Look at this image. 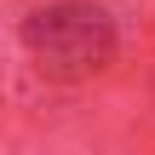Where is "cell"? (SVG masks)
Returning a JSON list of instances; mask_svg holds the SVG:
<instances>
[{
    "label": "cell",
    "mask_w": 155,
    "mask_h": 155,
    "mask_svg": "<svg viewBox=\"0 0 155 155\" xmlns=\"http://www.w3.org/2000/svg\"><path fill=\"white\" fill-rule=\"evenodd\" d=\"M23 52L52 81L98 75L115 58V23L98 0H52L23 17Z\"/></svg>",
    "instance_id": "cell-1"
}]
</instances>
